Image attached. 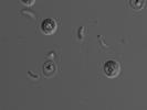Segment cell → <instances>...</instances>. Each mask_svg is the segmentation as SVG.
I'll return each mask as SVG.
<instances>
[{
  "mask_svg": "<svg viewBox=\"0 0 147 110\" xmlns=\"http://www.w3.org/2000/svg\"><path fill=\"white\" fill-rule=\"evenodd\" d=\"M41 29L43 31V33L48 34V35L53 34L57 30V22L53 19H45L41 24Z\"/></svg>",
  "mask_w": 147,
  "mask_h": 110,
  "instance_id": "2",
  "label": "cell"
},
{
  "mask_svg": "<svg viewBox=\"0 0 147 110\" xmlns=\"http://www.w3.org/2000/svg\"><path fill=\"white\" fill-rule=\"evenodd\" d=\"M43 71H44V75L45 76H50L52 74L54 73L55 71V66L52 62H47L43 66Z\"/></svg>",
  "mask_w": 147,
  "mask_h": 110,
  "instance_id": "3",
  "label": "cell"
},
{
  "mask_svg": "<svg viewBox=\"0 0 147 110\" xmlns=\"http://www.w3.org/2000/svg\"><path fill=\"white\" fill-rule=\"evenodd\" d=\"M131 5L134 8H140L144 6V1L143 0H138V1H131Z\"/></svg>",
  "mask_w": 147,
  "mask_h": 110,
  "instance_id": "4",
  "label": "cell"
},
{
  "mask_svg": "<svg viewBox=\"0 0 147 110\" xmlns=\"http://www.w3.org/2000/svg\"><path fill=\"white\" fill-rule=\"evenodd\" d=\"M121 71V66L117 62L115 61H107L105 64H104V74L107 76V77H116Z\"/></svg>",
  "mask_w": 147,
  "mask_h": 110,
  "instance_id": "1",
  "label": "cell"
}]
</instances>
